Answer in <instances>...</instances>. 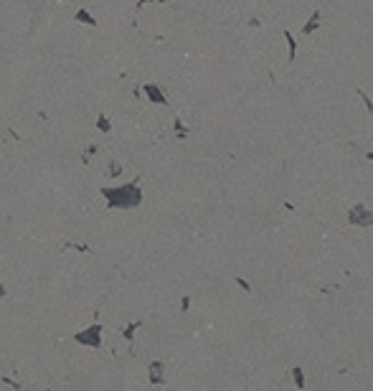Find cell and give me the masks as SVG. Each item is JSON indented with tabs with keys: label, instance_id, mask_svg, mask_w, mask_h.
Segmentation results:
<instances>
[{
	"label": "cell",
	"instance_id": "6da1fadb",
	"mask_svg": "<svg viewBox=\"0 0 373 391\" xmlns=\"http://www.w3.org/2000/svg\"><path fill=\"white\" fill-rule=\"evenodd\" d=\"M97 335H99V325H94V328H92V330H87V333H79V335H76V340H79V343H89V345H99Z\"/></svg>",
	"mask_w": 373,
	"mask_h": 391
}]
</instances>
